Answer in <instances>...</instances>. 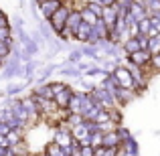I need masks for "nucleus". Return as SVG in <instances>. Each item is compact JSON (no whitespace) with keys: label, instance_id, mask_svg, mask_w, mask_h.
Wrapping results in <instances>:
<instances>
[{"label":"nucleus","instance_id":"1","mask_svg":"<svg viewBox=\"0 0 160 156\" xmlns=\"http://www.w3.org/2000/svg\"><path fill=\"white\" fill-rule=\"evenodd\" d=\"M73 10V6H71V2H67L65 0V4H63L61 8H59L57 12L51 16V18L47 20L49 24H51V28H53V33L55 35H59V33L65 28V23H67V16H69V12Z\"/></svg>","mask_w":160,"mask_h":156},{"label":"nucleus","instance_id":"2","mask_svg":"<svg viewBox=\"0 0 160 156\" xmlns=\"http://www.w3.org/2000/svg\"><path fill=\"white\" fill-rule=\"evenodd\" d=\"M18 75H22V61H20L18 57H14V55H10V57L6 59V63H4L2 79H14V77H18Z\"/></svg>","mask_w":160,"mask_h":156},{"label":"nucleus","instance_id":"3","mask_svg":"<svg viewBox=\"0 0 160 156\" xmlns=\"http://www.w3.org/2000/svg\"><path fill=\"white\" fill-rule=\"evenodd\" d=\"M63 4H65V0H43L41 4H37V6H39L41 18H43V20H49L55 12L63 6Z\"/></svg>","mask_w":160,"mask_h":156},{"label":"nucleus","instance_id":"4","mask_svg":"<svg viewBox=\"0 0 160 156\" xmlns=\"http://www.w3.org/2000/svg\"><path fill=\"white\" fill-rule=\"evenodd\" d=\"M55 144H59L61 148H67V146H71V142H73V136H71V130L67 128V126H59L57 130H55V134H53V140Z\"/></svg>","mask_w":160,"mask_h":156},{"label":"nucleus","instance_id":"5","mask_svg":"<svg viewBox=\"0 0 160 156\" xmlns=\"http://www.w3.org/2000/svg\"><path fill=\"white\" fill-rule=\"evenodd\" d=\"M113 77L118 79L120 87H126V89H132V91H134L132 75H130V71H128V67H126V65H118L116 71H113Z\"/></svg>","mask_w":160,"mask_h":156},{"label":"nucleus","instance_id":"6","mask_svg":"<svg viewBox=\"0 0 160 156\" xmlns=\"http://www.w3.org/2000/svg\"><path fill=\"white\" fill-rule=\"evenodd\" d=\"M128 59L132 65H136V67H140V69H148V65H150V59H152V55H150L146 49H140V51H136V53H132V55H128Z\"/></svg>","mask_w":160,"mask_h":156},{"label":"nucleus","instance_id":"7","mask_svg":"<svg viewBox=\"0 0 160 156\" xmlns=\"http://www.w3.org/2000/svg\"><path fill=\"white\" fill-rule=\"evenodd\" d=\"M136 91H132V89H126V87H118V89H113V98H116V103L120 105H126V103H130L132 99H136Z\"/></svg>","mask_w":160,"mask_h":156},{"label":"nucleus","instance_id":"8","mask_svg":"<svg viewBox=\"0 0 160 156\" xmlns=\"http://www.w3.org/2000/svg\"><path fill=\"white\" fill-rule=\"evenodd\" d=\"M73 93H75L73 87L67 85L65 89L61 91V93L55 95V103H57V108H59V109H67V108H69V102H71V98H73Z\"/></svg>","mask_w":160,"mask_h":156},{"label":"nucleus","instance_id":"9","mask_svg":"<svg viewBox=\"0 0 160 156\" xmlns=\"http://www.w3.org/2000/svg\"><path fill=\"white\" fill-rule=\"evenodd\" d=\"M118 8L116 6H106L103 8V12H102V20L108 24V28H113L116 27V23H118Z\"/></svg>","mask_w":160,"mask_h":156},{"label":"nucleus","instance_id":"10","mask_svg":"<svg viewBox=\"0 0 160 156\" xmlns=\"http://www.w3.org/2000/svg\"><path fill=\"white\" fill-rule=\"evenodd\" d=\"M81 49V53H83V57H87V59H91L93 63H102V59H103V55L99 53V49L98 47H93V45H83V47H79Z\"/></svg>","mask_w":160,"mask_h":156},{"label":"nucleus","instance_id":"11","mask_svg":"<svg viewBox=\"0 0 160 156\" xmlns=\"http://www.w3.org/2000/svg\"><path fill=\"white\" fill-rule=\"evenodd\" d=\"M89 33H91V24L81 23V24L77 27V31L73 33V39L77 41V43H83V45H85L87 39H89Z\"/></svg>","mask_w":160,"mask_h":156},{"label":"nucleus","instance_id":"12","mask_svg":"<svg viewBox=\"0 0 160 156\" xmlns=\"http://www.w3.org/2000/svg\"><path fill=\"white\" fill-rule=\"evenodd\" d=\"M37 31L43 35V39H45V43H47V45H51L53 41H55V37H53V28H51V24H49L47 20L41 18V20H39V27H37Z\"/></svg>","mask_w":160,"mask_h":156},{"label":"nucleus","instance_id":"13","mask_svg":"<svg viewBox=\"0 0 160 156\" xmlns=\"http://www.w3.org/2000/svg\"><path fill=\"white\" fill-rule=\"evenodd\" d=\"M83 20H81V12H79V8H73V10L69 12V16H67V23H65V27L67 28H71V31H77V27L81 24Z\"/></svg>","mask_w":160,"mask_h":156},{"label":"nucleus","instance_id":"14","mask_svg":"<svg viewBox=\"0 0 160 156\" xmlns=\"http://www.w3.org/2000/svg\"><path fill=\"white\" fill-rule=\"evenodd\" d=\"M102 146H106V148H120L122 142H120V138H118L116 130H113V132L103 134V138H102Z\"/></svg>","mask_w":160,"mask_h":156},{"label":"nucleus","instance_id":"15","mask_svg":"<svg viewBox=\"0 0 160 156\" xmlns=\"http://www.w3.org/2000/svg\"><path fill=\"white\" fill-rule=\"evenodd\" d=\"M31 93L32 95H41V98H45V99H55V95H53L51 85H49V83H43V85H32Z\"/></svg>","mask_w":160,"mask_h":156},{"label":"nucleus","instance_id":"16","mask_svg":"<svg viewBox=\"0 0 160 156\" xmlns=\"http://www.w3.org/2000/svg\"><path fill=\"white\" fill-rule=\"evenodd\" d=\"M57 71L63 75V77H75V79L83 77V75L77 71V67H75V65H71V63H65V65H59V69H57Z\"/></svg>","mask_w":160,"mask_h":156},{"label":"nucleus","instance_id":"17","mask_svg":"<svg viewBox=\"0 0 160 156\" xmlns=\"http://www.w3.org/2000/svg\"><path fill=\"white\" fill-rule=\"evenodd\" d=\"M120 47H122V51H124L126 57L132 55V53H136V51H140V43H138V39H128V41H124Z\"/></svg>","mask_w":160,"mask_h":156},{"label":"nucleus","instance_id":"18","mask_svg":"<svg viewBox=\"0 0 160 156\" xmlns=\"http://www.w3.org/2000/svg\"><path fill=\"white\" fill-rule=\"evenodd\" d=\"M81 99H83V91H75L67 109H69L71 113H79V112H81Z\"/></svg>","mask_w":160,"mask_h":156},{"label":"nucleus","instance_id":"19","mask_svg":"<svg viewBox=\"0 0 160 156\" xmlns=\"http://www.w3.org/2000/svg\"><path fill=\"white\" fill-rule=\"evenodd\" d=\"M43 156H65V152H63V148H61L59 144H55V142H49V144H45Z\"/></svg>","mask_w":160,"mask_h":156},{"label":"nucleus","instance_id":"20","mask_svg":"<svg viewBox=\"0 0 160 156\" xmlns=\"http://www.w3.org/2000/svg\"><path fill=\"white\" fill-rule=\"evenodd\" d=\"M85 6L89 8V10L93 12L98 18H102V12H103V8H106L102 0H85Z\"/></svg>","mask_w":160,"mask_h":156},{"label":"nucleus","instance_id":"21","mask_svg":"<svg viewBox=\"0 0 160 156\" xmlns=\"http://www.w3.org/2000/svg\"><path fill=\"white\" fill-rule=\"evenodd\" d=\"M10 154L12 156H28L31 152H28V146H27V140H22V142H18V144H14V146H10Z\"/></svg>","mask_w":160,"mask_h":156},{"label":"nucleus","instance_id":"22","mask_svg":"<svg viewBox=\"0 0 160 156\" xmlns=\"http://www.w3.org/2000/svg\"><path fill=\"white\" fill-rule=\"evenodd\" d=\"M22 105H24V109H27V112H28V116H31V122L39 120V112H37V108H35V102H32V99H31V95L22 99Z\"/></svg>","mask_w":160,"mask_h":156},{"label":"nucleus","instance_id":"23","mask_svg":"<svg viewBox=\"0 0 160 156\" xmlns=\"http://www.w3.org/2000/svg\"><path fill=\"white\" fill-rule=\"evenodd\" d=\"M79 12H81V20H83V23H87V24H91V27H93V24H95V23H98V16H95V14H93V12H91V10H89V8H87V6H85V4H83V6H81V8H79Z\"/></svg>","mask_w":160,"mask_h":156},{"label":"nucleus","instance_id":"24","mask_svg":"<svg viewBox=\"0 0 160 156\" xmlns=\"http://www.w3.org/2000/svg\"><path fill=\"white\" fill-rule=\"evenodd\" d=\"M24 83H10V85L6 87V91H4V95L6 98H16V95L20 93V91H24Z\"/></svg>","mask_w":160,"mask_h":156},{"label":"nucleus","instance_id":"25","mask_svg":"<svg viewBox=\"0 0 160 156\" xmlns=\"http://www.w3.org/2000/svg\"><path fill=\"white\" fill-rule=\"evenodd\" d=\"M6 140H8V144H10V146H14V144H18V142H22V140H24L22 130H10V132L6 134Z\"/></svg>","mask_w":160,"mask_h":156},{"label":"nucleus","instance_id":"26","mask_svg":"<svg viewBox=\"0 0 160 156\" xmlns=\"http://www.w3.org/2000/svg\"><path fill=\"white\" fill-rule=\"evenodd\" d=\"M144 8L148 12V16H154L160 12V0H144Z\"/></svg>","mask_w":160,"mask_h":156},{"label":"nucleus","instance_id":"27","mask_svg":"<svg viewBox=\"0 0 160 156\" xmlns=\"http://www.w3.org/2000/svg\"><path fill=\"white\" fill-rule=\"evenodd\" d=\"M130 14L134 16V20H136V23H140L142 18H146V16H148V12H146L144 6H140V4H134L132 10H130Z\"/></svg>","mask_w":160,"mask_h":156},{"label":"nucleus","instance_id":"28","mask_svg":"<svg viewBox=\"0 0 160 156\" xmlns=\"http://www.w3.org/2000/svg\"><path fill=\"white\" fill-rule=\"evenodd\" d=\"M146 51L152 55V57H154V55H160V33L148 41V49H146Z\"/></svg>","mask_w":160,"mask_h":156},{"label":"nucleus","instance_id":"29","mask_svg":"<svg viewBox=\"0 0 160 156\" xmlns=\"http://www.w3.org/2000/svg\"><path fill=\"white\" fill-rule=\"evenodd\" d=\"M81 61H83L81 49H79V47L71 49V51H69V57H67V63H71V65H77V63H81Z\"/></svg>","mask_w":160,"mask_h":156},{"label":"nucleus","instance_id":"30","mask_svg":"<svg viewBox=\"0 0 160 156\" xmlns=\"http://www.w3.org/2000/svg\"><path fill=\"white\" fill-rule=\"evenodd\" d=\"M93 28L98 31V35L102 37V41H103V39H109V28H108V24L103 23L102 18H98V23L93 24Z\"/></svg>","mask_w":160,"mask_h":156},{"label":"nucleus","instance_id":"31","mask_svg":"<svg viewBox=\"0 0 160 156\" xmlns=\"http://www.w3.org/2000/svg\"><path fill=\"white\" fill-rule=\"evenodd\" d=\"M109 122H113L116 126H122V109L120 108H112L109 109Z\"/></svg>","mask_w":160,"mask_h":156},{"label":"nucleus","instance_id":"32","mask_svg":"<svg viewBox=\"0 0 160 156\" xmlns=\"http://www.w3.org/2000/svg\"><path fill=\"white\" fill-rule=\"evenodd\" d=\"M116 134H118V138H120L122 144H124V142L128 140L130 136H132V132H130L128 128H124V126H118V128H116Z\"/></svg>","mask_w":160,"mask_h":156},{"label":"nucleus","instance_id":"33","mask_svg":"<svg viewBox=\"0 0 160 156\" xmlns=\"http://www.w3.org/2000/svg\"><path fill=\"white\" fill-rule=\"evenodd\" d=\"M99 41H102V37H99V35H98V31H95V28L91 27L89 39H87V43H85V45H93V47H98V45H99Z\"/></svg>","mask_w":160,"mask_h":156},{"label":"nucleus","instance_id":"34","mask_svg":"<svg viewBox=\"0 0 160 156\" xmlns=\"http://www.w3.org/2000/svg\"><path fill=\"white\" fill-rule=\"evenodd\" d=\"M95 124H106V122H109V109H99V113L95 116Z\"/></svg>","mask_w":160,"mask_h":156},{"label":"nucleus","instance_id":"35","mask_svg":"<svg viewBox=\"0 0 160 156\" xmlns=\"http://www.w3.org/2000/svg\"><path fill=\"white\" fill-rule=\"evenodd\" d=\"M150 27H152V24H150V16H146V18H142L140 23H138V31H140L142 35H146V33L150 31Z\"/></svg>","mask_w":160,"mask_h":156},{"label":"nucleus","instance_id":"36","mask_svg":"<svg viewBox=\"0 0 160 156\" xmlns=\"http://www.w3.org/2000/svg\"><path fill=\"white\" fill-rule=\"evenodd\" d=\"M10 51H12V47H10V45L0 43V59H4V61H6V59L10 57Z\"/></svg>","mask_w":160,"mask_h":156},{"label":"nucleus","instance_id":"37","mask_svg":"<svg viewBox=\"0 0 160 156\" xmlns=\"http://www.w3.org/2000/svg\"><path fill=\"white\" fill-rule=\"evenodd\" d=\"M51 85V91H53V95H57V93H61L63 89L67 87V83H61V81H53V83H49Z\"/></svg>","mask_w":160,"mask_h":156},{"label":"nucleus","instance_id":"38","mask_svg":"<svg viewBox=\"0 0 160 156\" xmlns=\"http://www.w3.org/2000/svg\"><path fill=\"white\" fill-rule=\"evenodd\" d=\"M136 39H138V43H140V49H148V41H150L148 35H142V33H140Z\"/></svg>","mask_w":160,"mask_h":156},{"label":"nucleus","instance_id":"39","mask_svg":"<svg viewBox=\"0 0 160 156\" xmlns=\"http://www.w3.org/2000/svg\"><path fill=\"white\" fill-rule=\"evenodd\" d=\"M148 67H152L154 71H160V55H154V57L150 59V65Z\"/></svg>","mask_w":160,"mask_h":156},{"label":"nucleus","instance_id":"40","mask_svg":"<svg viewBox=\"0 0 160 156\" xmlns=\"http://www.w3.org/2000/svg\"><path fill=\"white\" fill-rule=\"evenodd\" d=\"M10 27H24V18L22 16H12V24Z\"/></svg>","mask_w":160,"mask_h":156},{"label":"nucleus","instance_id":"41","mask_svg":"<svg viewBox=\"0 0 160 156\" xmlns=\"http://www.w3.org/2000/svg\"><path fill=\"white\" fill-rule=\"evenodd\" d=\"M4 27H10V18L6 14H0V28H4Z\"/></svg>","mask_w":160,"mask_h":156},{"label":"nucleus","instance_id":"42","mask_svg":"<svg viewBox=\"0 0 160 156\" xmlns=\"http://www.w3.org/2000/svg\"><path fill=\"white\" fill-rule=\"evenodd\" d=\"M150 24H152L154 28H156V31L160 33V20L156 18V16H150Z\"/></svg>","mask_w":160,"mask_h":156},{"label":"nucleus","instance_id":"43","mask_svg":"<svg viewBox=\"0 0 160 156\" xmlns=\"http://www.w3.org/2000/svg\"><path fill=\"white\" fill-rule=\"evenodd\" d=\"M8 132H10V128H8L6 124H2V122H0V136H6Z\"/></svg>","mask_w":160,"mask_h":156},{"label":"nucleus","instance_id":"44","mask_svg":"<svg viewBox=\"0 0 160 156\" xmlns=\"http://www.w3.org/2000/svg\"><path fill=\"white\" fill-rule=\"evenodd\" d=\"M102 2H103V6H113L116 0H102Z\"/></svg>","mask_w":160,"mask_h":156},{"label":"nucleus","instance_id":"45","mask_svg":"<svg viewBox=\"0 0 160 156\" xmlns=\"http://www.w3.org/2000/svg\"><path fill=\"white\" fill-rule=\"evenodd\" d=\"M4 63H6V61H4V59H0V67H4Z\"/></svg>","mask_w":160,"mask_h":156},{"label":"nucleus","instance_id":"46","mask_svg":"<svg viewBox=\"0 0 160 156\" xmlns=\"http://www.w3.org/2000/svg\"><path fill=\"white\" fill-rule=\"evenodd\" d=\"M0 14H4V12H2V10H0Z\"/></svg>","mask_w":160,"mask_h":156},{"label":"nucleus","instance_id":"47","mask_svg":"<svg viewBox=\"0 0 160 156\" xmlns=\"http://www.w3.org/2000/svg\"><path fill=\"white\" fill-rule=\"evenodd\" d=\"M39 156H43V154H39Z\"/></svg>","mask_w":160,"mask_h":156}]
</instances>
